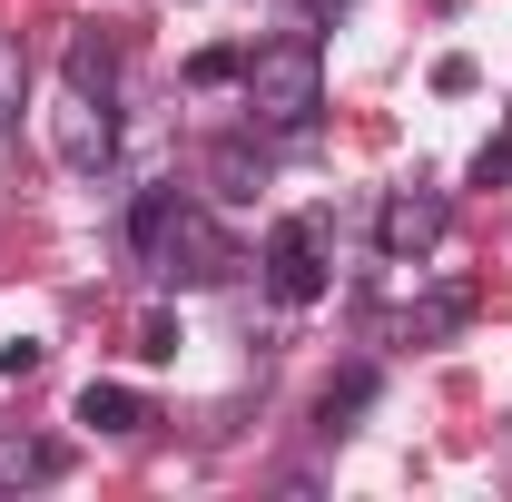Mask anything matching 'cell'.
I'll return each instance as SVG.
<instances>
[{
  "label": "cell",
  "mask_w": 512,
  "mask_h": 502,
  "mask_svg": "<svg viewBox=\"0 0 512 502\" xmlns=\"http://www.w3.org/2000/svg\"><path fill=\"white\" fill-rule=\"evenodd\" d=\"M128 256H138L158 286H217V276L237 266L227 227H217L188 188H138L128 197Z\"/></svg>",
  "instance_id": "6da1fadb"
},
{
  "label": "cell",
  "mask_w": 512,
  "mask_h": 502,
  "mask_svg": "<svg viewBox=\"0 0 512 502\" xmlns=\"http://www.w3.org/2000/svg\"><path fill=\"white\" fill-rule=\"evenodd\" d=\"M237 109H247L256 138H316L325 119V60L306 30H286V40H256L247 69H237Z\"/></svg>",
  "instance_id": "7a4b0ae2"
},
{
  "label": "cell",
  "mask_w": 512,
  "mask_h": 502,
  "mask_svg": "<svg viewBox=\"0 0 512 502\" xmlns=\"http://www.w3.org/2000/svg\"><path fill=\"white\" fill-rule=\"evenodd\" d=\"M256 266H266V296H276V306H316L325 286H335V207H296V217H276Z\"/></svg>",
  "instance_id": "3957f363"
},
{
  "label": "cell",
  "mask_w": 512,
  "mask_h": 502,
  "mask_svg": "<svg viewBox=\"0 0 512 502\" xmlns=\"http://www.w3.org/2000/svg\"><path fill=\"white\" fill-rule=\"evenodd\" d=\"M50 148H60V168H69V178H99V168L119 158V99H99V89L60 79V109H50Z\"/></svg>",
  "instance_id": "277c9868"
},
{
  "label": "cell",
  "mask_w": 512,
  "mask_h": 502,
  "mask_svg": "<svg viewBox=\"0 0 512 502\" xmlns=\"http://www.w3.org/2000/svg\"><path fill=\"white\" fill-rule=\"evenodd\" d=\"M444 237H453V197L424 188V178H414V188H394V197L375 207V247H384V266H424Z\"/></svg>",
  "instance_id": "5b68a950"
},
{
  "label": "cell",
  "mask_w": 512,
  "mask_h": 502,
  "mask_svg": "<svg viewBox=\"0 0 512 502\" xmlns=\"http://www.w3.org/2000/svg\"><path fill=\"white\" fill-rule=\"evenodd\" d=\"M79 424L109 434V443H138L148 424H158V404H148L138 384H89V394H79Z\"/></svg>",
  "instance_id": "8992f818"
},
{
  "label": "cell",
  "mask_w": 512,
  "mask_h": 502,
  "mask_svg": "<svg viewBox=\"0 0 512 502\" xmlns=\"http://www.w3.org/2000/svg\"><path fill=\"white\" fill-rule=\"evenodd\" d=\"M463 315H473V286H434V296H414L394 315V335L404 345H444V335H463Z\"/></svg>",
  "instance_id": "52a82bcc"
},
{
  "label": "cell",
  "mask_w": 512,
  "mask_h": 502,
  "mask_svg": "<svg viewBox=\"0 0 512 502\" xmlns=\"http://www.w3.org/2000/svg\"><path fill=\"white\" fill-rule=\"evenodd\" d=\"M69 473V443H50V434H0V493L10 483H60Z\"/></svg>",
  "instance_id": "ba28073f"
},
{
  "label": "cell",
  "mask_w": 512,
  "mask_h": 502,
  "mask_svg": "<svg viewBox=\"0 0 512 502\" xmlns=\"http://www.w3.org/2000/svg\"><path fill=\"white\" fill-rule=\"evenodd\" d=\"M375 365H345V375H335V384H325V404H316V414H325V434H345V424H355V414H365V404H375Z\"/></svg>",
  "instance_id": "9c48e42d"
},
{
  "label": "cell",
  "mask_w": 512,
  "mask_h": 502,
  "mask_svg": "<svg viewBox=\"0 0 512 502\" xmlns=\"http://www.w3.org/2000/svg\"><path fill=\"white\" fill-rule=\"evenodd\" d=\"M207 178H217V197H256L266 188V158H256L247 138H227V148H207Z\"/></svg>",
  "instance_id": "30bf717a"
},
{
  "label": "cell",
  "mask_w": 512,
  "mask_h": 502,
  "mask_svg": "<svg viewBox=\"0 0 512 502\" xmlns=\"http://www.w3.org/2000/svg\"><path fill=\"white\" fill-rule=\"evenodd\" d=\"M237 69H247V50L217 40V50H197V60H188V89H237Z\"/></svg>",
  "instance_id": "8fae6325"
},
{
  "label": "cell",
  "mask_w": 512,
  "mask_h": 502,
  "mask_svg": "<svg viewBox=\"0 0 512 502\" xmlns=\"http://www.w3.org/2000/svg\"><path fill=\"white\" fill-rule=\"evenodd\" d=\"M20 89H30V60H20V40L0 30V128L20 119Z\"/></svg>",
  "instance_id": "7c38bea8"
},
{
  "label": "cell",
  "mask_w": 512,
  "mask_h": 502,
  "mask_svg": "<svg viewBox=\"0 0 512 502\" xmlns=\"http://www.w3.org/2000/svg\"><path fill=\"white\" fill-rule=\"evenodd\" d=\"M40 365H50V345H40V335H10V345H0V384H30Z\"/></svg>",
  "instance_id": "4fadbf2b"
},
{
  "label": "cell",
  "mask_w": 512,
  "mask_h": 502,
  "mask_svg": "<svg viewBox=\"0 0 512 502\" xmlns=\"http://www.w3.org/2000/svg\"><path fill=\"white\" fill-rule=\"evenodd\" d=\"M178 345H188L178 315H148V325H138V355H148V365H178Z\"/></svg>",
  "instance_id": "5bb4252c"
},
{
  "label": "cell",
  "mask_w": 512,
  "mask_h": 502,
  "mask_svg": "<svg viewBox=\"0 0 512 502\" xmlns=\"http://www.w3.org/2000/svg\"><path fill=\"white\" fill-rule=\"evenodd\" d=\"M473 79H483V69L463 60V50H444V60H434V89H444V99H463V89H473Z\"/></svg>",
  "instance_id": "9a60e30c"
},
{
  "label": "cell",
  "mask_w": 512,
  "mask_h": 502,
  "mask_svg": "<svg viewBox=\"0 0 512 502\" xmlns=\"http://www.w3.org/2000/svg\"><path fill=\"white\" fill-rule=\"evenodd\" d=\"M296 10H316V0H296Z\"/></svg>",
  "instance_id": "2e32d148"
}]
</instances>
